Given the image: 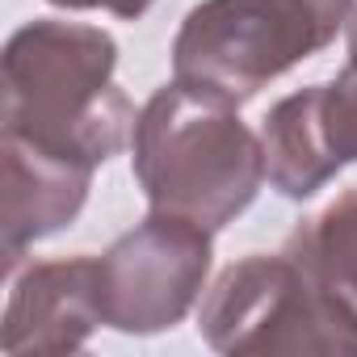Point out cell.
<instances>
[{"instance_id": "cell-3", "label": "cell", "mask_w": 357, "mask_h": 357, "mask_svg": "<svg viewBox=\"0 0 357 357\" xmlns=\"http://www.w3.org/2000/svg\"><path fill=\"white\" fill-rule=\"evenodd\" d=\"M353 17V0H202L172 38V80L231 105L319 55Z\"/></svg>"}, {"instance_id": "cell-1", "label": "cell", "mask_w": 357, "mask_h": 357, "mask_svg": "<svg viewBox=\"0 0 357 357\" xmlns=\"http://www.w3.org/2000/svg\"><path fill=\"white\" fill-rule=\"evenodd\" d=\"M5 135L101 168L135 135V105L114 84L118 43L101 26L38 17L5 43Z\"/></svg>"}, {"instance_id": "cell-8", "label": "cell", "mask_w": 357, "mask_h": 357, "mask_svg": "<svg viewBox=\"0 0 357 357\" xmlns=\"http://www.w3.org/2000/svg\"><path fill=\"white\" fill-rule=\"evenodd\" d=\"M5 155V202H0V252H5V273L13 278L26 248L38 240L63 231L93 185V164L47 151L30 139L5 135L0 139Z\"/></svg>"}, {"instance_id": "cell-7", "label": "cell", "mask_w": 357, "mask_h": 357, "mask_svg": "<svg viewBox=\"0 0 357 357\" xmlns=\"http://www.w3.org/2000/svg\"><path fill=\"white\" fill-rule=\"evenodd\" d=\"M97 298V257L34 261L13 273L0 349L22 353H76L101 328Z\"/></svg>"}, {"instance_id": "cell-6", "label": "cell", "mask_w": 357, "mask_h": 357, "mask_svg": "<svg viewBox=\"0 0 357 357\" xmlns=\"http://www.w3.org/2000/svg\"><path fill=\"white\" fill-rule=\"evenodd\" d=\"M269 185L290 198H315L344 164H357V76L340 68L336 80L282 97L261 126Z\"/></svg>"}, {"instance_id": "cell-2", "label": "cell", "mask_w": 357, "mask_h": 357, "mask_svg": "<svg viewBox=\"0 0 357 357\" xmlns=\"http://www.w3.org/2000/svg\"><path fill=\"white\" fill-rule=\"evenodd\" d=\"M130 168L151 211L206 231L236 223L265 185V143L231 101L172 80L135 118Z\"/></svg>"}, {"instance_id": "cell-4", "label": "cell", "mask_w": 357, "mask_h": 357, "mask_svg": "<svg viewBox=\"0 0 357 357\" xmlns=\"http://www.w3.org/2000/svg\"><path fill=\"white\" fill-rule=\"evenodd\" d=\"M198 332L215 353H357V315L286 248L223 269Z\"/></svg>"}, {"instance_id": "cell-9", "label": "cell", "mask_w": 357, "mask_h": 357, "mask_svg": "<svg viewBox=\"0 0 357 357\" xmlns=\"http://www.w3.org/2000/svg\"><path fill=\"white\" fill-rule=\"evenodd\" d=\"M286 252L303 261L357 315V185L328 202L315 219L294 227Z\"/></svg>"}, {"instance_id": "cell-5", "label": "cell", "mask_w": 357, "mask_h": 357, "mask_svg": "<svg viewBox=\"0 0 357 357\" xmlns=\"http://www.w3.org/2000/svg\"><path fill=\"white\" fill-rule=\"evenodd\" d=\"M211 236L215 231L160 211L118 236L97 257V298L105 328L151 336L181 324L206 290Z\"/></svg>"}, {"instance_id": "cell-10", "label": "cell", "mask_w": 357, "mask_h": 357, "mask_svg": "<svg viewBox=\"0 0 357 357\" xmlns=\"http://www.w3.org/2000/svg\"><path fill=\"white\" fill-rule=\"evenodd\" d=\"M51 5H59V9H76V13H84V9H105V13H114V17H126V22H135V17H143L155 0H51Z\"/></svg>"}]
</instances>
